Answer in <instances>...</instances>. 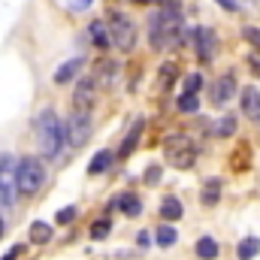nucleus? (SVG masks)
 I'll return each mask as SVG.
<instances>
[{
  "instance_id": "20",
  "label": "nucleus",
  "mask_w": 260,
  "mask_h": 260,
  "mask_svg": "<svg viewBox=\"0 0 260 260\" xmlns=\"http://www.w3.org/2000/svg\"><path fill=\"white\" fill-rule=\"evenodd\" d=\"M112 157H115L112 151H97V154L91 157V164H88V173H91V176H100V173H106V170L112 167Z\"/></svg>"
},
{
  "instance_id": "21",
  "label": "nucleus",
  "mask_w": 260,
  "mask_h": 260,
  "mask_svg": "<svg viewBox=\"0 0 260 260\" xmlns=\"http://www.w3.org/2000/svg\"><path fill=\"white\" fill-rule=\"evenodd\" d=\"M200 200H203V206H215L221 200V179H206Z\"/></svg>"
},
{
  "instance_id": "37",
  "label": "nucleus",
  "mask_w": 260,
  "mask_h": 260,
  "mask_svg": "<svg viewBox=\"0 0 260 260\" xmlns=\"http://www.w3.org/2000/svg\"><path fill=\"white\" fill-rule=\"evenodd\" d=\"M133 3H136V6H145V3H151V0H133Z\"/></svg>"
},
{
  "instance_id": "25",
  "label": "nucleus",
  "mask_w": 260,
  "mask_h": 260,
  "mask_svg": "<svg viewBox=\"0 0 260 260\" xmlns=\"http://www.w3.org/2000/svg\"><path fill=\"white\" fill-rule=\"evenodd\" d=\"M215 133H218L221 139L233 136V133H236V118H233V115H224V118H221V121L215 124Z\"/></svg>"
},
{
  "instance_id": "4",
  "label": "nucleus",
  "mask_w": 260,
  "mask_h": 260,
  "mask_svg": "<svg viewBox=\"0 0 260 260\" xmlns=\"http://www.w3.org/2000/svg\"><path fill=\"white\" fill-rule=\"evenodd\" d=\"M46 185V167L40 157H21L18 170H15V191L18 194H37Z\"/></svg>"
},
{
  "instance_id": "15",
  "label": "nucleus",
  "mask_w": 260,
  "mask_h": 260,
  "mask_svg": "<svg viewBox=\"0 0 260 260\" xmlns=\"http://www.w3.org/2000/svg\"><path fill=\"white\" fill-rule=\"evenodd\" d=\"M142 127H145V121L136 118L133 127H130V133H127V139H124L121 148H118V157H130V154H133V148H136V142H139V136H142Z\"/></svg>"
},
{
  "instance_id": "18",
  "label": "nucleus",
  "mask_w": 260,
  "mask_h": 260,
  "mask_svg": "<svg viewBox=\"0 0 260 260\" xmlns=\"http://www.w3.org/2000/svg\"><path fill=\"white\" fill-rule=\"evenodd\" d=\"M194 251H197L200 260H215L218 257V242H215L212 236H200L197 245H194Z\"/></svg>"
},
{
  "instance_id": "32",
  "label": "nucleus",
  "mask_w": 260,
  "mask_h": 260,
  "mask_svg": "<svg viewBox=\"0 0 260 260\" xmlns=\"http://www.w3.org/2000/svg\"><path fill=\"white\" fill-rule=\"evenodd\" d=\"M215 3H218L221 9H227V12H239V3H236V0H215Z\"/></svg>"
},
{
  "instance_id": "23",
  "label": "nucleus",
  "mask_w": 260,
  "mask_h": 260,
  "mask_svg": "<svg viewBox=\"0 0 260 260\" xmlns=\"http://www.w3.org/2000/svg\"><path fill=\"white\" fill-rule=\"evenodd\" d=\"M257 251H260V239H257V236H248V239H242V242L236 245V257H239V260L257 257Z\"/></svg>"
},
{
  "instance_id": "2",
  "label": "nucleus",
  "mask_w": 260,
  "mask_h": 260,
  "mask_svg": "<svg viewBox=\"0 0 260 260\" xmlns=\"http://www.w3.org/2000/svg\"><path fill=\"white\" fill-rule=\"evenodd\" d=\"M37 136H40V148L46 157H58L61 148H64V124L58 121L55 109H46L40 118H37Z\"/></svg>"
},
{
  "instance_id": "16",
  "label": "nucleus",
  "mask_w": 260,
  "mask_h": 260,
  "mask_svg": "<svg viewBox=\"0 0 260 260\" xmlns=\"http://www.w3.org/2000/svg\"><path fill=\"white\" fill-rule=\"evenodd\" d=\"M182 215H185V209H182L179 197H164V203H160V218H164V221H179Z\"/></svg>"
},
{
  "instance_id": "14",
  "label": "nucleus",
  "mask_w": 260,
  "mask_h": 260,
  "mask_svg": "<svg viewBox=\"0 0 260 260\" xmlns=\"http://www.w3.org/2000/svg\"><path fill=\"white\" fill-rule=\"evenodd\" d=\"M88 37H91V43H94L97 49H109V46H112L109 24H103V21H91V24H88Z\"/></svg>"
},
{
  "instance_id": "24",
  "label": "nucleus",
  "mask_w": 260,
  "mask_h": 260,
  "mask_svg": "<svg viewBox=\"0 0 260 260\" xmlns=\"http://www.w3.org/2000/svg\"><path fill=\"white\" fill-rule=\"evenodd\" d=\"M176 239H179V233H176V227H170V221H167L164 227H157V233H154V242H157L160 248L176 245Z\"/></svg>"
},
{
  "instance_id": "5",
  "label": "nucleus",
  "mask_w": 260,
  "mask_h": 260,
  "mask_svg": "<svg viewBox=\"0 0 260 260\" xmlns=\"http://www.w3.org/2000/svg\"><path fill=\"white\" fill-rule=\"evenodd\" d=\"M109 37H112V46H118L121 52H130L136 46V24L124 12L112 9L109 12Z\"/></svg>"
},
{
  "instance_id": "36",
  "label": "nucleus",
  "mask_w": 260,
  "mask_h": 260,
  "mask_svg": "<svg viewBox=\"0 0 260 260\" xmlns=\"http://www.w3.org/2000/svg\"><path fill=\"white\" fill-rule=\"evenodd\" d=\"M248 67H251V70L260 76V58H251V61H248Z\"/></svg>"
},
{
  "instance_id": "28",
  "label": "nucleus",
  "mask_w": 260,
  "mask_h": 260,
  "mask_svg": "<svg viewBox=\"0 0 260 260\" xmlns=\"http://www.w3.org/2000/svg\"><path fill=\"white\" fill-rule=\"evenodd\" d=\"M242 37H245V43H248L254 52H260V27H245Z\"/></svg>"
},
{
  "instance_id": "12",
  "label": "nucleus",
  "mask_w": 260,
  "mask_h": 260,
  "mask_svg": "<svg viewBox=\"0 0 260 260\" xmlns=\"http://www.w3.org/2000/svg\"><path fill=\"white\" fill-rule=\"evenodd\" d=\"M15 170H18V160L12 154H0V185L6 188L9 197H12V185H15Z\"/></svg>"
},
{
  "instance_id": "22",
  "label": "nucleus",
  "mask_w": 260,
  "mask_h": 260,
  "mask_svg": "<svg viewBox=\"0 0 260 260\" xmlns=\"http://www.w3.org/2000/svg\"><path fill=\"white\" fill-rule=\"evenodd\" d=\"M30 242H34V245L52 242V227H49L46 221H34V224H30Z\"/></svg>"
},
{
  "instance_id": "29",
  "label": "nucleus",
  "mask_w": 260,
  "mask_h": 260,
  "mask_svg": "<svg viewBox=\"0 0 260 260\" xmlns=\"http://www.w3.org/2000/svg\"><path fill=\"white\" fill-rule=\"evenodd\" d=\"M203 88V76L200 73H191L188 79H185V94H197Z\"/></svg>"
},
{
  "instance_id": "3",
  "label": "nucleus",
  "mask_w": 260,
  "mask_h": 260,
  "mask_svg": "<svg viewBox=\"0 0 260 260\" xmlns=\"http://www.w3.org/2000/svg\"><path fill=\"white\" fill-rule=\"evenodd\" d=\"M164 154H167V164L176 167V170H191L197 164V145L191 142V136L185 133H173L164 139Z\"/></svg>"
},
{
  "instance_id": "34",
  "label": "nucleus",
  "mask_w": 260,
  "mask_h": 260,
  "mask_svg": "<svg viewBox=\"0 0 260 260\" xmlns=\"http://www.w3.org/2000/svg\"><path fill=\"white\" fill-rule=\"evenodd\" d=\"M148 242H151V236H148L145 230H142V233H136V245H139V248H148Z\"/></svg>"
},
{
  "instance_id": "26",
  "label": "nucleus",
  "mask_w": 260,
  "mask_h": 260,
  "mask_svg": "<svg viewBox=\"0 0 260 260\" xmlns=\"http://www.w3.org/2000/svg\"><path fill=\"white\" fill-rule=\"evenodd\" d=\"M109 230H112V224H109L106 218H100V221H94V224H91V239H94V242H100V239H106V236H109Z\"/></svg>"
},
{
  "instance_id": "31",
  "label": "nucleus",
  "mask_w": 260,
  "mask_h": 260,
  "mask_svg": "<svg viewBox=\"0 0 260 260\" xmlns=\"http://www.w3.org/2000/svg\"><path fill=\"white\" fill-rule=\"evenodd\" d=\"M21 254H24V245H12V248H9V251H6L0 260H18Z\"/></svg>"
},
{
  "instance_id": "1",
  "label": "nucleus",
  "mask_w": 260,
  "mask_h": 260,
  "mask_svg": "<svg viewBox=\"0 0 260 260\" xmlns=\"http://www.w3.org/2000/svg\"><path fill=\"white\" fill-rule=\"evenodd\" d=\"M182 40V12L179 9H160L148 18V43L154 52H167Z\"/></svg>"
},
{
  "instance_id": "13",
  "label": "nucleus",
  "mask_w": 260,
  "mask_h": 260,
  "mask_svg": "<svg viewBox=\"0 0 260 260\" xmlns=\"http://www.w3.org/2000/svg\"><path fill=\"white\" fill-rule=\"evenodd\" d=\"M112 206H118L127 218H136V215H142V200L136 194H130V191H124V194H118L115 200H112Z\"/></svg>"
},
{
  "instance_id": "30",
  "label": "nucleus",
  "mask_w": 260,
  "mask_h": 260,
  "mask_svg": "<svg viewBox=\"0 0 260 260\" xmlns=\"http://www.w3.org/2000/svg\"><path fill=\"white\" fill-rule=\"evenodd\" d=\"M73 218H76V206H67V209L58 212V224H70Z\"/></svg>"
},
{
  "instance_id": "19",
  "label": "nucleus",
  "mask_w": 260,
  "mask_h": 260,
  "mask_svg": "<svg viewBox=\"0 0 260 260\" xmlns=\"http://www.w3.org/2000/svg\"><path fill=\"white\" fill-rule=\"evenodd\" d=\"M79 67H82L79 58H73V61L61 64L58 70H55V85H67V82H73V79H76V73H79Z\"/></svg>"
},
{
  "instance_id": "6",
  "label": "nucleus",
  "mask_w": 260,
  "mask_h": 260,
  "mask_svg": "<svg viewBox=\"0 0 260 260\" xmlns=\"http://www.w3.org/2000/svg\"><path fill=\"white\" fill-rule=\"evenodd\" d=\"M91 136V115L88 112H73L64 124V142L70 148H82Z\"/></svg>"
},
{
  "instance_id": "33",
  "label": "nucleus",
  "mask_w": 260,
  "mask_h": 260,
  "mask_svg": "<svg viewBox=\"0 0 260 260\" xmlns=\"http://www.w3.org/2000/svg\"><path fill=\"white\" fill-rule=\"evenodd\" d=\"M157 179H160V170H157V167H148V173H145V182H148V185H154Z\"/></svg>"
},
{
  "instance_id": "9",
  "label": "nucleus",
  "mask_w": 260,
  "mask_h": 260,
  "mask_svg": "<svg viewBox=\"0 0 260 260\" xmlns=\"http://www.w3.org/2000/svg\"><path fill=\"white\" fill-rule=\"evenodd\" d=\"M233 94H236V76H233V73H224L221 79H215V82H212L209 100H212V106H224Z\"/></svg>"
},
{
  "instance_id": "7",
  "label": "nucleus",
  "mask_w": 260,
  "mask_h": 260,
  "mask_svg": "<svg viewBox=\"0 0 260 260\" xmlns=\"http://www.w3.org/2000/svg\"><path fill=\"white\" fill-rule=\"evenodd\" d=\"M94 100H97V82H94V76L79 79L76 88H73V106H76V112H91Z\"/></svg>"
},
{
  "instance_id": "27",
  "label": "nucleus",
  "mask_w": 260,
  "mask_h": 260,
  "mask_svg": "<svg viewBox=\"0 0 260 260\" xmlns=\"http://www.w3.org/2000/svg\"><path fill=\"white\" fill-rule=\"evenodd\" d=\"M176 106H179V112H185V115H188V112H197V106H200V100H197V94H182Z\"/></svg>"
},
{
  "instance_id": "8",
  "label": "nucleus",
  "mask_w": 260,
  "mask_h": 260,
  "mask_svg": "<svg viewBox=\"0 0 260 260\" xmlns=\"http://www.w3.org/2000/svg\"><path fill=\"white\" fill-rule=\"evenodd\" d=\"M191 40H194L197 58H200L203 64H209V61L215 58V49H218L215 30H209V27H197V30H191Z\"/></svg>"
},
{
  "instance_id": "38",
  "label": "nucleus",
  "mask_w": 260,
  "mask_h": 260,
  "mask_svg": "<svg viewBox=\"0 0 260 260\" xmlns=\"http://www.w3.org/2000/svg\"><path fill=\"white\" fill-rule=\"evenodd\" d=\"M3 230H6V224H3V218H0V236H3Z\"/></svg>"
},
{
  "instance_id": "35",
  "label": "nucleus",
  "mask_w": 260,
  "mask_h": 260,
  "mask_svg": "<svg viewBox=\"0 0 260 260\" xmlns=\"http://www.w3.org/2000/svg\"><path fill=\"white\" fill-rule=\"evenodd\" d=\"M9 200H12V197L6 194V188L0 185V206H9Z\"/></svg>"
},
{
  "instance_id": "11",
  "label": "nucleus",
  "mask_w": 260,
  "mask_h": 260,
  "mask_svg": "<svg viewBox=\"0 0 260 260\" xmlns=\"http://www.w3.org/2000/svg\"><path fill=\"white\" fill-rule=\"evenodd\" d=\"M94 82L103 85V88H115V82H118V64L115 61H100V64L94 67Z\"/></svg>"
},
{
  "instance_id": "10",
  "label": "nucleus",
  "mask_w": 260,
  "mask_h": 260,
  "mask_svg": "<svg viewBox=\"0 0 260 260\" xmlns=\"http://www.w3.org/2000/svg\"><path fill=\"white\" fill-rule=\"evenodd\" d=\"M242 115H245L248 121L260 124V91L254 85L242 88Z\"/></svg>"
},
{
  "instance_id": "17",
  "label": "nucleus",
  "mask_w": 260,
  "mask_h": 260,
  "mask_svg": "<svg viewBox=\"0 0 260 260\" xmlns=\"http://www.w3.org/2000/svg\"><path fill=\"white\" fill-rule=\"evenodd\" d=\"M176 79H179V64L176 61H167V64H160V70H157V82H160V88H173L176 85Z\"/></svg>"
}]
</instances>
